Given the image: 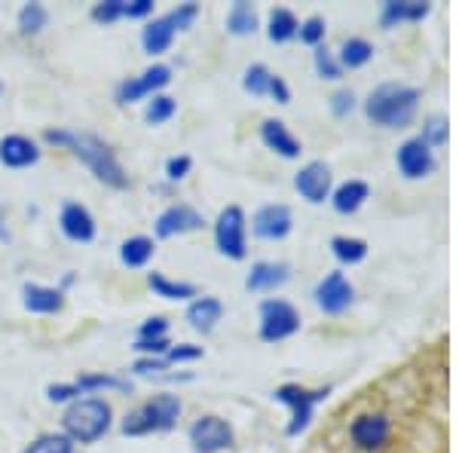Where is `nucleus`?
I'll list each match as a JSON object with an SVG mask.
<instances>
[{
    "label": "nucleus",
    "mask_w": 459,
    "mask_h": 453,
    "mask_svg": "<svg viewBox=\"0 0 459 453\" xmlns=\"http://www.w3.org/2000/svg\"><path fill=\"white\" fill-rule=\"evenodd\" d=\"M298 28H300V22L288 6H273L270 10V19H266V37H270L273 43L294 40V37H298Z\"/></svg>",
    "instance_id": "cd10ccee"
},
{
    "label": "nucleus",
    "mask_w": 459,
    "mask_h": 453,
    "mask_svg": "<svg viewBox=\"0 0 459 453\" xmlns=\"http://www.w3.org/2000/svg\"><path fill=\"white\" fill-rule=\"evenodd\" d=\"M169 334V318L166 316H153L142 322V328H138V340H160Z\"/></svg>",
    "instance_id": "a19ab883"
},
{
    "label": "nucleus",
    "mask_w": 459,
    "mask_h": 453,
    "mask_svg": "<svg viewBox=\"0 0 459 453\" xmlns=\"http://www.w3.org/2000/svg\"><path fill=\"white\" fill-rule=\"evenodd\" d=\"M432 13V4L426 0H386L380 10V22L386 28L404 25V22H423Z\"/></svg>",
    "instance_id": "5701e85b"
},
{
    "label": "nucleus",
    "mask_w": 459,
    "mask_h": 453,
    "mask_svg": "<svg viewBox=\"0 0 459 453\" xmlns=\"http://www.w3.org/2000/svg\"><path fill=\"white\" fill-rule=\"evenodd\" d=\"M22 307L34 316H56L65 309V292L53 285H37V282H25L22 285Z\"/></svg>",
    "instance_id": "6ab92c4d"
},
{
    "label": "nucleus",
    "mask_w": 459,
    "mask_h": 453,
    "mask_svg": "<svg viewBox=\"0 0 459 453\" xmlns=\"http://www.w3.org/2000/svg\"><path fill=\"white\" fill-rule=\"evenodd\" d=\"M420 110V89L407 83H380L365 99V117L383 129H404Z\"/></svg>",
    "instance_id": "f03ea898"
},
{
    "label": "nucleus",
    "mask_w": 459,
    "mask_h": 453,
    "mask_svg": "<svg viewBox=\"0 0 459 453\" xmlns=\"http://www.w3.org/2000/svg\"><path fill=\"white\" fill-rule=\"evenodd\" d=\"M374 58V43L365 40V37H346L343 43H340V53H337V62L340 68H350V71H359L365 68L368 62Z\"/></svg>",
    "instance_id": "bb28decb"
},
{
    "label": "nucleus",
    "mask_w": 459,
    "mask_h": 453,
    "mask_svg": "<svg viewBox=\"0 0 459 453\" xmlns=\"http://www.w3.org/2000/svg\"><path fill=\"white\" fill-rule=\"evenodd\" d=\"M153 13V0H126L123 19H147Z\"/></svg>",
    "instance_id": "a18cd8bd"
},
{
    "label": "nucleus",
    "mask_w": 459,
    "mask_h": 453,
    "mask_svg": "<svg viewBox=\"0 0 459 453\" xmlns=\"http://www.w3.org/2000/svg\"><path fill=\"white\" fill-rule=\"evenodd\" d=\"M74 386L80 389V396H92V392H101V389H120V392H129L132 386L129 380L123 377H114V374H80Z\"/></svg>",
    "instance_id": "7c9ffc66"
},
{
    "label": "nucleus",
    "mask_w": 459,
    "mask_h": 453,
    "mask_svg": "<svg viewBox=\"0 0 459 453\" xmlns=\"http://www.w3.org/2000/svg\"><path fill=\"white\" fill-rule=\"evenodd\" d=\"M0 92H4V83H0Z\"/></svg>",
    "instance_id": "09e8293b"
},
{
    "label": "nucleus",
    "mask_w": 459,
    "mask_h": 453,
    "mask_svg": "<svg viewBox=\"0 0 459 453\" xmlns=\"http://www.w3.org/2000/svg\"><path fill=\"white\" fill-rule=\"evenodd\" d=\"M313 297H316V307L322 309L325 316H340V313H346V309L352 307L355 288L340 270H331L325 279H318Z\"/></svg>",
    "instance_id": "ddd939ff"
},
{
    "label": "nucleus",
    "mask_w": 459,
    "mask_h": 453,
    "mask_svg": "<svg viewBox=\"0 0 459 453\" xmlns=\"http://www.w3.org/2000/svg\"><path fill=\"white\" fill-rule=\"evenodd\" d=\"M395 438V417L386 405H368L346 423V444L352 453H383Z\"/></svg>",
    "instance_id": "7ed1b4c3"
},
{
    "label": "nucleus",
    "mask_w": 459,
    "mask_h": 453,
    "mask_svg": "<svg viewBox=\"0 0 459 453\" xmlns=\"http://www.w3.org/2000/svg\"><path fill=\"white\" fill-rule=\"evenodd\" d=\"M19 31L22 34H40L43 28H47V22H49V10L43 4H25L19 10Z\"/></svg>",
    "instance_id": "72a5a7b5"
},
{
    "label": "nucleus",
    "mask_w": 459,
    "mask_h": 453,
    "mask_svg": "<svg viewBox=\"0 0 459 453\" xmlns=\"http://www.w3.org/2000/svg\"><path fill=\"white\" fill-rule=\"evenodd\" d=\"M203 227H205L203 212L194 209L190 203H172L169 209H162L157 214V224H153L160 240H175V236L194 233V230H203Z\"/></svg>",
    "instance_id": "4468645a"
},
{
    "label": "nucleus",
    "mask_w": 459,
    "mask_h": 453,
    "mask_svg": "<svg viewBox=\"0 0 459 453\" xmlns=\"http://www.w3.org/2000/svg\"><path fill=\"white\" fill-rule=\"evenodd\" d=\"M221 318H224V303L218 297H196L187 303V322L199 334H212Z\"/></svg>",
    "instance_id": "b1692460"
},
{
    "label": "nucleus",
    "mask_w": 459,
    "mask_h": 453,
    "mask_svg": "<svg viewBox=\"0 0 459 453\" xmlns=\"http://www.w3.org/2000/svg\"><path fill=\"white\" fill-rule=\"evenodd\" d=\"M331 255L343 266H355L368 257V242L359 240V236H334L331 240Z\"/></svg>",
    "instance_id": "c756f323"
},
{
    "label": "nucleus",
    "mask_w": 459,
    "mask_h": 453,
    "mask_svg": "<svg viewBox=\"0 0 459 453\" xmlns=\"http://www.w3.org/2000/svg\"><path fill=\"white\" fill-rule=\"evenodd\" d=\"M43 141H47V144H56V147H68L74 157L83 162L101 184H108V187H114V190L129 187V175H126V169L120 166L117 153L110 151L108 141H101L99 135H92V132L47 129L43 132Z\"/></svg>",
    "instance_id": "f257e3e1"
},
{
    "label": "nucleus",
    "mask_w": 459,
    "mask_h": 453,
    "mask_svg": "<svg viewBox=\"0 0 459 453\" xmlns=\"http://www.w3.org/2000/svg\"><path fill=\"white\" fill-rule=\"evenodd\" d=\"M227 31L233 37H248L257 31V10L248 4V0H236L227 13Z\"/></svg>",
    "instance_id": "c85d7f7f"
},
{
    "label": "nucleus",
    "mask_w": 459,
    "mask_h": 453,
    "mask_svg": "<svg viewBox=\"0 0 459 453\" xmlns=\"http://www.w3.org/2000/svg\"><path fill=\"white\" fill-rule=\"evenodd\" d=\"M166 365H181V362H196V359H203V346H196V344H178L169 349L166 355Z\"/></svg>",
    "instance_id": "ea45409f"
},
{
    "label": "nucleus",
    "mask_w": 459,
    "mask_h": 453,
    "mask_svg": "<svg viewBox=\"0 0 459 453\" xmlns=\"http://www.w3.org/2000/svg\"><path fill=\"white\" fill-rule=\"evenodd\" d=\"M288 279H291V266L285 261H257V264H251V270L246 276V288L255 294L276 292V288H282Z\"/></svg>",
    "instance_id": "aec40b11"
},
{
    "label": "nucleus",
    "mask_w": 459,
    "mask_h": 453,
    "mask_svg": "<svg viewBox=\"0 0 459 453\" xmlns=\"http://www.w3.org/2000/svg\"><path fill=\"white\" fill-rule=\"evenodd\" d=\"M266 95H270V99H276L279 105H288V101H291V89H288V83L282 77H279V74H273V80H270V89H266Z\"/></svg>",
    "instance_id": "49530a36"
},
{
    "label": "nucleus",
    "mask_w": 459,
    "mask_h": 453,
    "mask_svg": "<svg viewBox=\"0 0 459 453\" xmlns=\"http://www.w3.org/2000/svg\"><path fill=\"white\" fill-rule=\"evenodd\" d=\"M187 438H190V444H194L196 453H221V450L233 448L236 432H233V426H230L224 417L205 414V417L194 420Z\"/></svg>",
    "instance_id": "9b49d317"
},
{
    "label": "nucleus",
    "mask_w": 459,
    "mask_h": 453,
    "mask_svg": "<svg viewBox=\"0 0 459 453\" xmlns=\"http://www.w3.org/2000/svg\"><path fill=\"white\" fill-rule=\"evenodd\" d=\"M261 141L270 147V151H276L279 157H285V160H298L303 153L300 138L294 135L282 120H273V117L261 123Z\"/></svg>",
    "instance_id": "412c9836"
},
{
    "label": "nucleus",
    "mask_w": 459,
    "mask_h": 453,
    "mask_svg": "<svg viewBox=\"0 0 459 453\" xmlns=\"http://www.w3.org/2000/svg\"><path fill=\"white\" fill-rule=\"evenodd\" d=\"M47 398L49 401H77L80 398V389L71 383H53V386H47Z\"/></svg>",
    "instance_id": "c03bdc74"
},
{
    "label": "nucleus",
    "mask_w": 459,
    "mask_h": 453,
    "mask_svg": "<svg viewBox=\"0 0 459 453\" xmlns=\"http://www.w3.org/2000/svg\"><path fill=\"white\" fill-rule=\"evenodd\" d=\"M355 110V92L352 89H337L334 95H331V114L334 117H350Z\"/></svg>",
    "instance_id": "79ce46f5"
},
{
    "label": "nucleus",
    "mask_w": 459,
    "mask_h": 453,
    "mask_svg": "<svg viewBox=\"0 0 459 453\" xmlns=\"http://www.w3.org/2000/svg\"><path fill=\"white\" fill-rule=\"evenodd\" d=\"M74 448H77V444H74L65 432H43V435H37L22 453H74Z\"/></svg>",
    "instance_id": "473e14b6"
},
{
    "label": "nucleus",
    "mask_w": 459,
    "mask_h": 453,
    "mask_svg": "<svg viewBox=\"0 0 459 453\" xmlns=\"http://www.w3.org/2000/svg\"><path fill=\"white\" fill-rule=\"evenodd\" d=\"M178 114V101L172 99V95H151L147 99V108H144V123H151V126H162V123H169L172 117Z\"/></svg>",
    "instance_id": "2f4dec72"
},
{
    "label": "nucleus",
    "mask_w": 459,
    "mask_h": 453,
    "mask_svg": "<svg viewBox=\"0 0 459 453\" xmlns=\"http://www.w3.org/2000/svg\"><path fill=\"white\" fill-rule=\"evenodd\" d=\"M300 331V309L294 307L285 297H270V301L261 303V325H257V334H261L264 344H279V340H288Z\"/></svg>",
    "instance_id": "1a4fd4ad"
},
{
    "label": "nucleus",
    "mask_w": 459,
    "mask_h": 453,
    "mask_svg": "<svg viewBox=\"0 0 459 453\" xmlns=\"http://www.w3.org/2000/svg\"><path fill=\"white\" fill-rule=\"evenodd\" d=\"M270 80H273V71L266 68L264 62H255V65H248L246 74H242V89H246L248 95H266Z\"/></svg>",
    "instance_id": "f704fd0d"
},
{
    "label": "nucleus",
    "mask_w": 459,
    "mask_h": 453,
    "mask_svg": "<svg viewBox=\"0 0 459 453\" xmlns=\"http://www.w3.org/2000/svg\"><path fill=\"white\" fill-rule=\"evenodd\" d=\"M190 169H194V160L190 157H169L166 160V178L169 181H181V178H187L190 175Z\"/></svg>",
    "instance_id": "37998d69"
},
{
    "label": "nucleus",
    "mask_w": 459,
    "mask_h": 453,
    "mask_svg": "<svg viewBox=\"0 0 459 453\" xmlns=\"http://www.w3.org/2000/svg\"><path fill=\"white\" fill-rule=\"evenodd\" d=\"M166 359H138L135 365H132V370L135 374H160V370H166Z\"/></svg>",
    "instance_id": "de8ad7c7"
},
{
    "label": "nucleus",
    "mask_w": 459,
    "mask_h": 453,
    "mask_svg": "<svg viewBox=\"0 0 459 453\" xmlns=\"http://www.w3.org/2000/svg\"><path fill=\"white\" fill-rule=\"evenodd\" d=\"M123 4L126 0H101V4H95L89 10V16H92V22H99V25H114V22L123 19Z\"/></svg>",
    "instance_id": "58836bf2"
},
{
    "label": "nucleus",
    "mask_w": 459,
    "mask_h": 453,
    "mask_svg": "<svg viewBox=\"0 0 459 453\" xmlns=\"http://www.w3.org/2000/svg\"><path fill=\"white\" fill-rule=\"evenodd\" d=\"M58 227H62V233L68 236L71 242H92L95 233H99V224H95L92 212L86 209L83 203H68L62 205V212H58Z\"/></svg>",
    "instance_id": "f3484780"
},
{
    "label": "nucleus",
    "mask_w": 459,
    "mask_h": 453,
    "mask_svg": "<svg viewBox=\"0 0 459 453\" xmlns=\"http://www.w3.org/2000/svg\"><path fill=\"white\" fill-rule=\"evenodd\" d=\"M214 245L230 261H246L248 255V221L239 205H227L221 209L214 221Z\"/></svg>",
    "instance_id": "6e6552de"
},
{
    "label": "nucleus",
    "mask_w": 459,
    "mask_h": 453,
    "mask_svg": "<svg viewBox=\"0 0 459 453\" xmlns=\"http://www.w3.org/2000/svg\"><path fill=\"white\" fill-rule=\"evenodd\" d=\"M110 423H114V411H110L108 401L99 396H89L71 401L65 407L62 429L74 444H95L99 438L108 435Z\"/></svg>",
    "instance_id": "20e7f679"
},
{
    "label": "nucleus",
    "mask_w": 459,
    "mask_h": 453,
    "mask_svg": "<svg viewBox=\"0 0 459 453\" xmlns=\"http://www.w3.org/2000/svg\"><path fill=\"white\" fill-rule=\"evenodd\" d=\"M331 396V386H325V389H309V386H300V383H282L276 392H273V398L282 401V405L291 407V423H288L285 432L288 435H300L303 429L313 423V411L318 401H325Z\"/></svg>",
    "instance_id": "0eeeda50"
},
{
    "label": "nucleus",
    "mask_w": 459,
    "mask_h": 453,
    "mask_svg": "<svg viewBox=\"0 0 459 453\" xmlns=\"http://www.w3.org/2000/svg\"><path fill=\"white\" fill-rule=\"evenodd\" d=\"M395 166L407 181H420V178H429L438 169V160H435V151L426 144L420 135L407 138L398 144L395 151Z\"/></svg>",
    "instance_id": "f8f14e48"
},
{
    "label": "nucleus",
    "mask_w": 459,
    "mask_h": 453,
    "mask_svg": "<svg viewBox=\"0 0 459 453\" xmlns=\"http://www.w3.org/2000/svg\"><path fill=\"white\" fill-rule=\"evenodd\" d=\"M294 190L300 193L307 203H325L331 196V169L322 160H309L307 166H300V172L294 175Z\"/></svg>",
    "instance_id": "dca6fc26"
},
{
    "label": "nucleus",
    "mask_w": 459,
    "mask_h": 453,
    "mask_svg": "<svg viewBox=\"0 0 459 453\" xmlns=\"http://www.w3.org/2000/svg\"><path fill=\"white\" fill-rule=\"evenodd\" d=\"M426 141L429 147H441V144H447V138H450V123H447V117L444 114H432V117H426V123H423V135H420Z\"/></svg>",
    "instance_id": "c9c22d12"
},
{
    "label": "nucleus",
    "mask_w": 459,
    "mask_h": 453,
    "mask_svg": "<svg viewBox=\"0 0 459 453\" xmlns=\"http://www.w3.org/2000/svg\"><path fill=\"white\" fill-rule=\"evenodd\" d=\"M325 31H328V22H325V16H309V19L300 22L298 37H300V43H307V47L316 49L325 43Z\"/></svg>",
    "instance_id": "e433bc0d"
},
{
    "label": "nucleus",
    "mask_w": 459,
    "mask_h": 453,
    "mask_svg": "<svg viewBox=\"0 0 459 453\" xmlns=\"http://www.w3.org/2000/svg\"><path fill=\"white\" fill-rule=\"evenodd\" d=\"M169 83H172V68L162 62H153L151 68H144L138 77H129L117 86V105H132V101L151 99V95L162 92Z\"/></svg>",
    "instance_id": "9d476101"
},
{
    "label": "nucleus",
    "mask_w": 459,
    "mask_h": 453,
    "mask_svg": "<svg viewBox=\"0 0 459 453\" xmlns=\"http://www.w3.org/2000/svg\"><path fill=\"white\" fill-rule=\"evenodd\" d=\"M147 285H151V292L157 297H162V301H196L199 297V288L194 285V282L169 279L166 273H157V270L147 276Z\"/></svg>",
    "instance_id": "393cba45"
},
{
    "label": "nucleus",
    "mask_w": 459,
    "mask_h": 453,
    "mask_svg": "<svg viewBox=\"0 0 459 453\" xmlns=\"http://www.w3.org/2000/svg\"><path fill=\"white\" fill-rule=\"evenodd\" d=\"M153 255H157V242L151 240V236H129L123 245H120V264L129 266V270H142L153 261Z\"/></svg>",
    "instance_id": "a878e982"
},
{
    "label": "nucleus",
    "mask_w": 459,
    "mask_h": 453,
    "mask_svg": "<svg viewBox=\"0 0 459 453\" xmlns=\"http://www.w3.org/2000/svg\"><path fill=\"white\" fill-rule=\"evenodd\" d=\"M313 65H316V71H318V77H325V80H340L343 77V68H340V62H337V56L331 53L328 47H316V53H313Z\"/></svg>",
    "instance_id": "4c0bfd02"
},
{
    "label": "nucleus",
    "mask_w": 459,
    "mask_h": 453,
    "mask_svg": "<svg viewBox=\"0 0 459 453\" xmlns=\"http://www.w3.org/2000/svg\"><path fill=\"white\" fill-rule=\"evenodd\" d=\"M184 405L181 398L172 396V392H160V396L147 398L144 405H138L135 411H129L123 417L120 432L126 438H142L151 432H169L175 426L178 417H181Z\"/></svg>",
    "instance_id": "39448f33"
},
{
    "label": "nucleus",
    "mask_w": 459,
    "mask_h": 453,
    "mask_svg": "<svg viewBox=\"0 0 459 453\" xmlns=\"http://www.w3.org/2000/svg\"><path fill=\"white\" fill-rule=\"evenodd\" d=\"M40 162V147L28 135H4L0 138V166L4 169H31Z\"/></svg>",
    "instance_id": "a211bd4d"
},
{
    "label": "nucleus",
    "mask_w": 459,
    "mask_h": 453,
    "mask_svg": "<svg viewBox=\"0 0 459 453\" xmlns=\"http://www.w3.org/2000/svg\"><path fill=\"white\" fill-rule=\"evenodd\" d=\"M368 199H371V184L361 181V178H350V181L331 190V205H334L337 214H355Z\"/></svg>",
    "instance_id": "4be33fe9"
},
{
    "label": "nucleus",
    "mask_w": 459,
    "mask_h": 453,
    "mask_svg": "<svg viewBox=\"0 0 459 453\" xmlns=\"http://www.w3.org/2000/svg\"><path fill=\"white\" fill-rule=\"evenodd\" d=\"M251 230H255L257 240L266 242H282L288 233L294 230V214L285 203H270L261 205L251 218Z\"/></svg>",
    "instance_id": "2eb2a0df"
},
{
    "label": "nucleus",
    "mask_w": 459,
    "mask_h": 453,
    "mask_svg": "<svg viewBox=\"0 0 459 453\" xmlns=\"http://www.w3.org/2000/svg\"><path fill=\"white\" fill-rule=\"evenodd\" d=\"M199 19V6L190 0V4H178L172 13L166 16H157L144 25L142 31V47L147 56H162L169 53V47L175 43V34L178 31H187L190 25Z\"/></svg>",
    "instance_id": "423d86ee"
}]
</instances>
